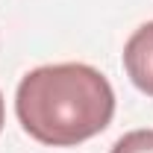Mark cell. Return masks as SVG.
Instances as JSON below:
<instances>
[{"instance_id":"cell-4","label":"cell","mask_w":153,"mask_h":153,"mask_svg":"<svg viewBox=\"0 0 153 153\" xmlns=\"http://www.w3.org/2000/svg\"><path fill=\"white\" fill-rule=\"evenodd\" d=\"M0 130H3V94H0Z\"/></svg>"},{"instance_id":"cell-2","label":"cell","mask_w":153,"mask_h":153,"mask_svg":"<svg viewBox=\"0 0 153 153\" xmlns=\"http://www.w3.org/2000/svg\"><path fill=\"white\" fill-rule=\"evenodd\" d=\"M124 68L135 88L153 97V21L141 24L124 44Z\"/></svg>"},{"instance_id":"cell-1","label":"cell","mask_w":153,"mask_h":153,"mask_svg":"<svg viewBox=\"0 0 153 153\" xmlns=\"http://www.w3.org/2000/svg\"><path fill=\"white\" fill-rule=\"evenodd\" d=\"M15 112L21 127L36 141L74 147L109 127L115 91L91 65H41L18 82Z\"/></svg>"},{"instance_id":"cell-3","label":"cell","mask_w":153,"mask_h":153,"mask_svg":"<svg viewBox=\"0 0 153 153\" xmlns=\"http://www.w3.org/2000/svg\"><path fill=\"white\" fill-rule=\"evenodd\" d=\"M112 153H153V130H133L112 144Z\"/></svg>"}]
</instances>
